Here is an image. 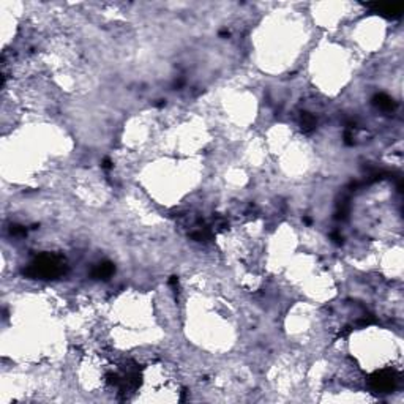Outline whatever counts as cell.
I'll list each match as a JSON object with an SVG mask.
<instances>
[{
  "label": "cell",
  "instance_id": "3957f363",
  "mask_svg": "<svg viewBox=\"0 0 404 404\" xmlns=\"http://www.w3.org/2000/svg\"><path fill=\"white\" fill-rule=\"evenodd\" d=\"M112 271H114V267H112V264L109 262H104V264H100V266L96 267V270L94 271L95 278H108Z\"/></svg>",
  "mask_w": 404,
  "mask_h": 404
},
{
  "label": "cell",
  "instance_id": "277c9868",
  "mask_svg": "<svg viewBox=\"0 0 404 404\" xmlns=\"http://www.w3.org/2000/svg\"><path fill=\"white\" fill-rule=\"evenodd\" d=\"M376 103H377V106H379V108L387 109V111H390V109L395 108L393 100H390V98L385 96V95H379V96H377V98H376Z\"/></svg>",
  "mask_w": 404,
  "mask_h": 404
},
{
  "label": "cell",
  "instance_id": "6da1fadb",
  "mask_svg": "<svg viewBox=\"0 0 404 404\" xmlns=\"http://www.w3.org/2000/svg\"><path fill=\"white\" fill-rule=\"evenodd\" d=\"M63 271L62 269V261L56 256H41L39 259L35 261L34 266L30 267L27 273L32 276H39V278H54L60 275Z\"/></svg>",
  "mask_w": 404,
  "mask_h": 404
},
{
  "label": "cell",
  "instance_id": "7a4b0ae2",
  "mask_svg": "<svg viewBox=\"0 0 404 404\" xmlns=\"http://www.w3.org/2000/svg\"><path fill=\"white\" fill-rule=\"evenodd\" d=\"M371 385H373L376 390H379V392H388V390H392L393 385H395V377H393V373H379L376 374L373 379H371Z\"/></svg>",
  "mask_w": 404,
  "mask_h": 404
}]
</instances>
